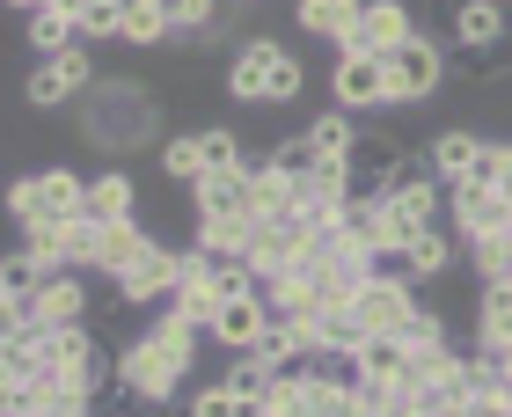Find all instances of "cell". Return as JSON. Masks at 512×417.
<instances>
[{
    "mask_svg": "<svg viewBox=\"0 0 512 417\" xmlns=\"http://www.w3.org/2000/svg\"><path fill=\"white\" fill-rule=\"evenodd\" d=\"M198 344H213V337L191 330L183 315H161L139 344H125V352H118L125 396H132V403H169L176 388H183V374L198 366Z\"/></svg>",
    "mask_w": 512,
    "mask_h": 417,
    "instance_id": "cell-1",
    "label": "cell"
},
{
    "mask_svg": "<svg viewBox=\"0 0 512 417\" xmlns=\"http://www.w3.org/2000/svg\"><path fill=\"white\" fill-rule=\"evenodd\" d=\"M154 132H161V103L147 96V88H132V81H96V88L81 96V139H88V147L132 154V147H147Z\"/></svg>",
    "mask_w": 512,
    "mask_h": 417,
    "instance_id": "cell-2",
    "label": "cell"
},
{
    "mask_svg": "<svg viewBox=\"0 0 512 417\" xmlns=\"http://www.w3.org/2000/svg\"><path fill=\"white\" fill-rule=\"evenodd\" d=\"M300 81L308 74H300V59L278 37H242L235 52H227V66H220V88L235 103H293Z\"/></svg>",
    "mask_w": 512,
    "mask_h": 417,
    "instance_id": "cell-3",
    "label": "cell"
},
{
    "mask_svg": "<svg viewBox=\"0 0 512 417\" xmlns=\"http://www.w3.org/2000/svg\"><path fill=\"white\" fill-rule=\"evenodd\" d=\"M8 213L22 235H44V227H66V220H88V176L74 169H30V176H15V191H8Z\"/></svg>",
    "mask_w": 512,
    "mask_h": 417,
    "instance_id": "cell-4",
    "label": "cell"
},
{
    "mask_svg": "<svg viewBox=\"0 0 512 417\" xmlns=\"http://www.w3.org/2000/svg\"><path fill=\"white\" fill-rule=\"evenodd\" d=\"M447 88V44L417 30L403 52H388V96L395 103H432Z\"/></svg>",
    "mask_w": 512,
    "mask_h": 417,
    "instance_id": "cell-5",
    "label": "cell"
},
{
    "mask_svg": "<svg viewBox=\"0 0 512 417\" xmlns=\"http://www.w3.org/2000/svg\"><path fill=\"white\" fill-rule=\"evenodd\" d=\"M88 88H96V59H88V44H74V52H59V59H37V74L22 81V96H30V110H59V103H81Z\"/></svg>",
    "mask_w": 512,
    "mask_h": 417,
    "instance_id": "cell-6",
    "label": "cell"
},
{
    "mask_svg": "<svg viewBox=\"0 0 512 417\" xmlns=\"http://www.w3.org/2000/svg\"><path fill=\"white\" fill-rule=\"evenodd\" d=\"M410 308H417V286H410L395 264H381V271L359 286V300H352V315L366 322V337H395V330L410 322Z\"/></svg>",
    "mask_w": 512,
    "mask_h": 417,
    "instance_id": "cell-7",
    "label": "cell"
},
{
    "mask_svg": "<svg viewBox=\"0 0 512 417\" xmlns=\"http://www.w3.org/2000/svg\"><path fill=\"white\" fill-rule=\"evenodd\" d=\"M330 103L337 110H388L395 96H388V59H374V52H337V66H330Z\"/></svg>",
    "mask_w": 512,
    "mask_h": 417,
    "instance_id": "cell-8",
    "label": "cell"
},
{
    "mask_svg": "<svg viewBox=\"0 0 512 417\" xmlns=\"http://www.w3.org/2000/svg\"><path fill=\"white\" fill-rule=\"evenodd\" d=\"M264 337H271V300L264 293H242V300H227L220 322H213V344L227 359H249V352H264Z\"/></svg>",
    "mask_w": 512,
    "mask_h": 417,
    "instance_id": "cell-9",
    "label": "cell"
},
{
    "mask_svg": "<svg viewBox=\"0 0 512 417\" xmlns=\"http://www.w3.org/2000/svg\"><path fill=\"white\" fill-rule=\"evenodd\" d=\"M176 286H183V249H147L125 278H118V300L125 308H147V300H176Z\"/></svg>",
    "mask_w": 512,
    "mask_h": 417,
    "instance_id": "cell-10",
    "label": "cell"
},
{
    "mask_svg": "<svg viewBox=\"0 0 512 417\" xmlns=\"http://www.w3.org/2000/svg\"><path fill=\"white\" fill-rule=\"evenodd\" d=\"M410 37H417V15H410V0H366V15H359V37L344 44V52H374V59H388V52H403Z\"/></svg>",
    "mask_w": 512,
    "mask_h": 417,
    "instance_id": "cell-11",
    "label": "cell"
},
{
    "mask_svg": "<svg viewBox=\"0 0 512 417\" xmlns=\"http://www.w3.org/2000/svg\"><path fill=\"white\" fill-rule=\"evenodd\" d=\"M483 147H491V139H483L476 125H439V132H432V147H425V161H432V176H439V183H469V176H476V161H483Z\"/></svg>",
    "mask_w": 512,
    "mask_h": 417,
    "instance_id": "cell-12",
    "label": "cell"
},
{
    "mask_svg": "<svg viewBox=\"0 0 512 417\" xmlns=\"http://www.w3.org/2000/svg\"><path fill=\"white\" fill-rule=\"evenodd\" d=\"M454 249H461V227H425V235H410L403 257H388L395 271L410 278V286H432V278L454 271Z\"/></svg>",
    "mask_w": 512,
    "mask_h": 417,
    "instance_id": "cell-13",
    "label": "cell"
},
{
    "mask_svg": "<svg viewBox=\"0 0 512 417\" xmlns=\"http://www.w3.org/2000/svg\"><path fill=\"white\" fill-rule=\"evenodd\" d=\"M454 227H461V242L498 235V227H512V198H498L491 183H454Z\"/></svg>",
    "mask_w": 512,
    "mask_h": 417,
    "instance_id": "cell-14",
    "label": "cell"
},
{
    "mask_svg": "<svg viewBox=\"0 0 512 417\" xmlns=\"http://www.w3.org/2000/svg\"><path fill=\"white\" fill-rule=\"evenodd\" d=\"M505 30H512V8H505V0H476V8H461V15H454L447 44H461V52H498Z\"/></svg>",
    "mask_w": 512,
    "mask_h": 417,
    "instance_id": "cell-15",
    "label": "cell"
},
{
    "mask_svg": "<svg viewBox=\"0 0 512 417\" xmlns=\"http://www.w3.org/2000/svg\"><path fill=\"white\" fill-rule=\"evenodd\" d=\"M147 249H161L154 227H147V220H118V227H103V257H96V271L118 286V278H125L139 257H147Z\"/></svg>",
    "mask_w": 512,
    "mask_h": 417,
    "instance_id": "cell-16",
    "label": "cell"
},
{
    "mask_svg": "<svg viewBox=\"0 0 512 417\" xmlns=\"http://www.w3.org/2000/svg\"><path fill=\"white\" fill-rule=\"evenodd\" d=\"M74 44H81L74 0H44V8H30V52L37 59H59V52H74Z\"/></svg>",
    "mask_w": 512,
    "mask_h": 417,
    "instance_id": "cell-17",
    "label": "cell"
},
{
    "mask_svg": "<svg viewBox=\"0 0 512 417\" xmlns=\"http://www.w3.org/2000/svg\"><path fill=\"white\" fill-rule=\"evenodd\" d=\"M88 220H96V227L139 220V183H132L125 169H103V176H88Z\"/></svg>",
    "mask_w": 512,
    "mask_h": 417,
    "instance_id": "cell-18",
    "label": "cell"
},
{
    "mask_svg": "<svg viewBox=\"0 0 512 417\" xmlns=\"http://www.w3.org/2000/svg\"><path fill=\"white\" fill-rule=\"evenodd\" d=\"M359 15H366V0H300V30L337 44V52L359 37Z\"/></svg>",
    "mask_w": 512,
    "mask_h": 417,
    "instance_id": "cell-19",
    "label": "cell"
},
{
    "mask_svg": "<svg viewBox=\"0 0 512 417\" xmlns=\"http://www.w3.org/2000/svg\"><path fill=\"white\" fill-rule=\"evenodd\" d=\"M191 198H198V220H256V191H249V169H242V176H205Z\"/></svg>",
    "mask_w": 512,
    "mask_h": 417,
    "instance_id": "cell-20",
    "label": "cell"
},
{
    "mask_svg": "<svg viewBox=\"0 0 512 417\" xmlns=\"http://www.w3.org/2000/svg\"><path fill=\"white\" fill-rule=\"evenodd\" d=\"M37 315H44V330H74V322L88 315V286H81V271H52V278H44Z\"/></svg>",
    "mask_w": 512,
    "mask_h": 417,
    "instance_id": "cell-21",
    "label": "cell"
},
{
    "mask_svg": "<svg viewBox=\"0 0 512 417\" xmlns=\"http://www.w3.org/2000/svg\"><path fill=\"white\" fill-rule=\"evenodd\" d=\"M403 374H410L403 337H366L359 344V388H403Z\"/></svg>",
    "mask_w": 512,
    "mask_h": 417,
    "instance_id": "cell-22",
    "label": "cell"
},
{
    "mask_svg": "<svg viewBox=\"0 0 512 417\" xmlns=\"http://www.w3.org/2000/svg\"><path fill=\"white\" fill-rule=\"evenodd\" d=\"M220 381L235 388L242 403H256V410H264V403L278 396V381H286V366H271L264 352H249V359H227V374H220Z\"/></svg>",
    "mask_w": 512,
    "mask_h": 417,
    "instance_id": "cell-23",
    "label": "cell"
},
{
    "mask_svg": "<svg viewBox=\"0 0 512 417\" xmlns=\"http://www.w3.org/2000/svg\"><path fill=\"white\" fill-rule=\"evenodd\" d=\"M44 278H52V264H44L30 242L8 249V257H0V300H15V308H22V300H37V293H44Z\"/></svg>",
    "mask_w": 512,
    "mask_h": 417,
    "instance_id": "cell-24",
    "label": "cell"
},
{
    "mask_svg": "<svg viewBox=\"0 0 512 417\" xmlns=\"http://www.w3.org/2000/svg\"><path fill=\"white\" fill-rule=\"evenodd\" d=\"M476 344L483 352H512V278L505 286H483V308H476Z\"/></svg>",
    "mask_w": 512,
    "mask_h": 417,
    "instance_id": "cell-25",
    "label": "cell"
},
{
    "mask_svg": "<svg viewBox=\"0 0 512 417\" xmlns=\"http://www.w3.org/2000/svg\"><path fill=\"white\" fill-rule=\"evenodd\" d=\"M161 176L183 183V191H198V183H205V147H198V132H169V139H161Z\"/></svg>",
    "mask_w": 512,
    "mask_h": 417,
    "instance_id": "cell-26",
    "label": "cell"
},
{
    "mask_svg": "<svg viewBox=\"0 0 512 417\" xmlns=\"http://www.w3.org/2000/svg\"><path fill=\"white\" fill-rule=\"evenodd\" d=\"M125 15V44H139V52H154V44H176L169 15H161V0H118Z\"/></svg>",
    "mask_w": 512,
    "mask_h": 417,
    "instance_id": "cell-27",
    "label": "cell"
},
{
    "mask_svg": "<svg viewBox=\"0 0 512 417\" xmlns=\"http://www.w3.org/2000/svg\"><path fill=\"white\" fill-rule=\"evenodd\" d=\"M271 169L286 176V183H300V191H308V176L322 169V147L308 139V125H300V132H286V139L271 147Z\"/></svg>",
    "mask_w": 512,
    "mask_h": 417,
    "instance_id": "cell-28",
    "label": "cell"
},
{
    "mask_svg": "<svg viewBox=\"0 0 512 417\" xmlns=\"http://www.w3.org/2000/svg\"><path fill=\"white\" fill-rule=\"evenodd\" d=\"M161 15H169L176 44H198V37L220 30V0H161Z\"/></svg>",
    "mask_w": 512,
    "mask_h": 417,
    "instance_id": "cell-29",
    "label": "cell"
},
{
    "mask_svg": "<svg viewBox=\"0 0 512 417\" xmlns=\"http://www.w3.org/2000/svg\"><path fill=\"white\" fill-rule=\"evenodd\" d=\"M198 147H205V176H242L249 169L242 132H227V125H198Z\"/></svg>",
    "mask_w": 512,
    "mask_h": 417,
    "instance_id": "cell-30",
    "label": "cell"
},
{
    "mask_svg": "<svg viewBox=\"0 0 512 417\" xmlns=\"http://www.w3.org/2000/svg\"><path fill=\"white\" fill-rule=\"evenodd\" d=\"M469 264H476L483 286H505V278H512V227H498V235H476V242H469Z\"/></svg>",
    "mask_w": 512,
    "mask_h": 417,
    "instance_id": "cell-31",
    "label": "cell"
},
{
    "mask_svg": "<svg viewBox=\"0 0 512 417\" xmlns=\"http://www.w3.org/2000/svg\"><path fill=\"white\" fill-rule=\"evenodd\" d=\"M308 139L322 147V161H352V147H359V125H352V110H322V118L308 125Z\"/></svg>",
    "mask_w": 512,
    "mask_h": 417,
    "instance_id": "cell-32",
    "label": "cell"
},
{
    "mask_svg": "<svg viewBox=\"0 0 512 417\" xmlns=\"http://www.w3.org/2000/svg\"><path fill=\"white\" fill-rule=\"evenodd\" d=\"M395 337H403L410 352H425V344H454V337H447V315H439L432 300H417V308H410V322H403Z\"/></svg>",
    "mask_w": 512,
    "mask_h": 417,
    "instance_id": "cell-33",
    "label": "cell"
},
{
    "mask_svg": "<svg viewBox=\"0 0 512 417\" xmlns=\"http://www.w3.org/2000/svg\"><path fill=\"white\" fill-rule=\"evenodd\" d=\"M81 44L88 37H125V15H118V0H81Z\"/></svg>",
    "mask_w": 512,
    "mask_h": 417,
    "instance_id": "cell-34",
    "label": "cell"
},
{
    "mask_svg": "<svg viewBox=\"0 0 512 417\" xmlns=\"http://www.w3.org/2000/svg\"><path fill=\"white\" fill-rule=\"evenodd\" d=\"M249 410L256 403H242L227 381H213V388H198V396H191V417H249Z\"/></svg>",
    "mask_w": 512,
    "mask_h": 417,
    "instance_id": "cell-35",
    "label": "cell"
},
{
    "mask_svg": "<svg viewBox=\"0 0 512 417\" xmlns=\"http://www.w3.org/2000/svg\"><path fill=\"white\" fill-rule=\"evenodd\" d=\"M264 417H308V381L286 374V381H278V396L264 403Z\"/></svg>",
    "mask_w": 512,
    "mask_h": 417,
    "instance_id": "cell-36",
    "label": "cell"
},
{
    "mask_svg": "<svg viewBox=\"0 0 512 417\" xmlns=\"http://www.w3.org/2000/svg\"><path fill=\"white\" fill-rule=\"evenodd\" d=\"M461 8H476V0H432V15L447 22V30H454V15H461Z\"/></svg>",
    "mask_w": 512,
    "mask_h": 417,
    "instance_id": "cell-37",
    "label": "cell"
},
{
    "mask_svg": "<svg viewBox=\"0 0 512 417\" xmlns=\"http://www.w3.org/2000/svg\"><path fill=\"white\" fill-rule=\"evenodd\" d=\"M8 8H15V15H30V8H44V0H8Z\"/></svg>",
    "mask_w": 512,
    "mask_h": 417,
    "instance_id": "cell-38",
    "label": "cell"
},
{
    "mask_svg": "<svg viewBox=\"0 0 512 417\" xmlns=\"http://www.w3.org/2000/svg\"><path fill=\"white\" fill-rule=\"evenodd\" d=\"M30 417H59V410H30Z\"/></svg>",
    "mask_w": 512,
    "mask_h": 417,
    "instance_id": "cell-39",
    "label": "cell"
},
{
    "mask_svg": "<svg viewBox=\"0 0 512 417\" xmlns=\"http://www.w3.org/2000/svg\"><path fill=\"white\" fill-rule=\"evenodd\" d=\"M242 8H256V0H242Z\"/></svg>",
    "mask_w": 512,
    "mask_h": 417,
    "instance_id": "cell-40",
    "label": "cell"
},
{
    "mask_svg": "<svg viewBox=\"0 0 512 417\" xmlns=\"http://www.w3.org/2000/svg\"><path fill=\"white\" fill-rule=\"evenodd\" d=\"M505 403H512V388H505Z\"/></svg>",
    "mask_w": 512,
    "mask_h": 417,
    "instance_id": "cell-41",
    "label": "cell"
},
{
    "mask_svg": "<svg viewBox=\"0 0 512 417\" xmlns=\"http://www.w3.org/2000/svg\"><path fill=\"white\" fill-rule=\"evenodd\" d=\"M110 417H125V410H110Z\"/></svg>",
    "mask_w": 512,
    "mask_h": 417,
    "instance_id": "cell-42",
    "label": "cell"
},
{
    "mask_svg": "<svg viewBox=\"0 0 512 417\" xmlns=\"http://www.w3.org/2000/svg\"><path fill=\"white\" fill-rule=\"evenodd\" d=\"M74 8H81V0H74Z\"/></svg>",
    "mask_w": 512,
    "mask_h": 417,
    "instance_id": "cell-43",
    "label": "cell"
}]
</instances>
